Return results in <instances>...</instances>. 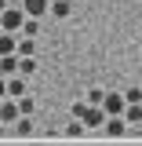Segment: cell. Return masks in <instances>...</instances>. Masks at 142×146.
<instances>
[{
	"instance_id": "1",
	"label": "cell",
	"mask_w": 142,
	"mask_h": 146,
	"mask_svg": "<svg viewBox=\"0 0 142 146\" xmlns=\"http://www.w3.org/2000/svg\"><path fill=\"white\" fill-rule=\"evenodd\" d=\"M69 113H73V117H80L88 128H106V121H109L106 106H91L88 99H84V102H73V106H69Z\"/></svg>"
},
{
	"instance_id": "2",
	"label": "cell",
	"mask_w": 142,
	"mask_h": 146,
	"mask_svg": "<svg viewBox=\"0 0 142 146\" xmlns=\"http://www.w3.org/2000/svg\"><path fill=\"white\" fill-rule=\"evenodd\" d=\"M18 117H22L18 99H11V95H7V99H0V121H4V124H15Z\"/></svg>"
},
{
	"instance_id": "3",
	"label": "cell",
	"mask_w": 142,
	"mask_h": 146,
	"mask_svg": "<svg viewBox=\"0 0 142 146\" xmlns=\"http://www.w3.org/2000/svg\"><path fill=\"white\" fill-rule=\"evenodd\" d=\"M7 95H11V99H22V95H29V77H22V73L7 77Z\"/></svg>"
},
{
	"instance_id": "4",
	"label": "cell",
	"mask_w": 142,
	"mask_h": 146,
	"mask_svg": "<svg viewBox=\"0 0 142 146\" xmlns=\"http://www.w3.org/2000/svg\"><path fill=\"white\" fill-rule=\"evenodd\" d=\"M106 113L113 117V113H124V106H127V99H124V91H106Z\"/></svg>"
},
{
	"instance_id": "5",
	"label": "cell",
	"mask_w": 142,
	"mask_h": 146,
	"mask_svg": "<svg viewBox=\"0 0 142 146\" xmlns=\"http://www.w3.org/2000/svg\"><path fill=\"white\" fill-rule=\"evenodd\" d=\"M22 7H26V15H33V18L51 15V0H22Z\"/></svg>"
},
{
	"instance_id": "6",
	"label": "cell",
	"mask_w": 142,
	"mask_h": 146,
	"mask_svg": "<svg viewBox=\"0 0 142 146\" xmlns=\"http://www.w3.org/2000/svg\"><path fill=\"white\" fill-rule=\"evenodd\" d=\"M124 131H127V117H124V113H113V117L106 121V135H113V139H120Z\"/></svg>"
},
{
	"instance_id": "7",
	"label": "cell",
	"mask_w": 142,
	"mask_h": 146,
	"mask_svg": "<svg viewBox=\"0 0 142 146\" xmlns=\"http://www.w3.org/2000/svg\"><path fill=\"white\" fill-rule=\"evenodd\" d=\"M0 55H18V33H11V29L0 33Z\"/></svg>"
},
{
	"instance_id": "8",
	"label": "cell",
	"mask_w": 142,
	"mask_h": 146,
	"mask_svg": "<svg viewBox=\"0 0 142 146\" xmlns=\"http://www.w3.org/2000/svg\"><path fill=\"white\" fill-rule=\"evenodd\" d=\"M18 66H22V55H0V73L4 77H15Z\"/></svg>"
},
{
	"instance_id": "9",
	"label": "cell",
	"mask_w": 142,
	"mask_h": 146,
	"mask_svg": "<svg viewBox=\"0 0 142 146\" xmlns=\"http://www.w3.org/2000/svg\"><path fill=\"white\" fill-rule=\"evenodd\" d=\"M11 131H15V135H33V131H36V124H33V113H22L15 124H11Z\"/></svg>"
},
{
	"instance_id": "10",
	"label": "cell",
	"mask_w": 142,
	"mask_h": 146,
	"mask_svg": "<svg viewBox=\"0 0 142 146\" xmlns=\"http://www.w3.org/2000/svg\"><path fill=\"white\" fill-rule=\"evenodd\" d=\"M69 11H73L69 0H51V18H69Z\"/></svg>"
},
{
	"instance_id": "11",
	"label": "cell",
	"mask_w": 142,
	"mask_h": 146,
	"mask_svg": "<svg viewBox=\"0 0 142 146\" xmlns=\"http://www.w3.org/2000/svg\"><path fill=\"white\" fill-rule=\"evenodd\" d=\"M22 77H36V55H22V66H18Z\"/></svg>"
},
{
	"instance_id": "12",
	"label": "cell",
	"mask_w": 142,
	"mask_h": 146,
	"mask_svg": "<svg viewBox=\"0 0 142 146\" xmlns=\"http://www.w3.org/2000/svg\"><path fill=\"white\" fill-rule=\"evenodd\" d=\"M124 117H127V124H139V121H142V102H127Z\"/></svg>"
},
{
	"instance_id": "13",
	"label": "cell",
	"mask_w": 142,
	"mask_h": 146,
	"mask_svg": "<svg viewBox=\"0 0 142 146\" xmlns=\"http://www.w3.org/2000/svg\"><path fill=\"white\" fill-rule=\"evenodd\" d=\"M18 55H36V36H18Z\"/></svg>"
},
{
	"instance_id": "14",
	"label": "cell",
	"mask_w": 142,
	"mask_h": 146,
	"mask_svg": "<svg viewBox=\"0 0 142 146\" xmlns=\"http://www.w3.org/2000/svg\"><path fill=\"white\" fill-rule=\"evenodd\" d=\"M84 128H88V124H84L80 117H73L69 124H66V139H77V135H84Z\"/></svg>"
},
{
	"instance_id": "15",
	"label": "cell",
	"mask_w": 142,
	"mask_h": 146,
	"mask_svg": "<svg viewBox=\"0 0 142 146\" xmlns=\"http://www.w3.org/2000/svg\"><path fill=\"white\" fill-rule=\"evenodd\" d=\"M84 99H88L91 106H102V102H106V91H102V88H88V95H84Z\"/></svg>"
},
{
	"instance_id": "16",
	"label": "cell",
	"mask_w": 142,
	"mask_h": 146,
	"mask_svg": "<svg viewBox=\"0 0 142 146\" xmlns=\"http://www.w3.org/2000/svg\"><path fill=\"white\" fill-rule=\"evenodd\" d=\"M36 33H40V18L29 15V18H26V26H22V36H36Z\"/></svg>"
},
{
	"instance_id": "17",
	"label": "cell",
	"mask_w": 142,
	"mask_h": 146,
	"mask_svg": "<svg viewBox=\"0 0 142 146\" xmlns=\"http://www.w3.org/2000/svg\"><path fill=\"white\" fill-rule=\"evenodd\" d=\"M18 106H22V113H36V99H33V95H22Z\"/></svg>"
},
{
	"instance_id": "18",
	"label": "cell",
	"mask_w": 142,
	"mask_h": 146,
	"mask_svg": "<svg viewBox=\"0 0 142 146\" xmlns=\"http://www.w3.org/2000/svg\"><path fill=\"white\" fill-rule=\"evenodd\" d=\"M124 99H127V102H142V88H127Z\"/></svg>"
},
{
	"instance_id": "19",
	"label": "cell",
	"mask_w": 142,
	"mask_h": 146,
	"mask_svg": "<svg viewBox=\"0 0 142 146\" xmlns=\"http://www.w3.org/2000/svg\"><path fill=\"white\" fill-rule=\"evenodd\" d=\"M0 99H7V77L0 73Z\"/></svg>"
},
{
	"instance_id": "20",
	"label": "cell",
	"mask_w": 142,
	"mask_h": 146,
	"mask_svg": "<svg viewBox=\"0 0 142 146\" xmlns=\"http://www.w3.org/2000/svg\"><path fill=\"white\" fill-rule=\"evenodd\" d=\"M7 4H11V0H0V11H4V7H7Z\"/></svg>"
},
{
	"instance_id": "21",
	"label": "cell",
	"mask_w": 142,
	"mask_h": 146,
	"mask_svg": "<svg viewBox=\"0 0 142 146\" xmlns=\"http://www.w3.org/2000/svg\"><path fill=\"white\" fill-rule=\"evenodd\" d=\"M0 33H4V22H0Z\"/></svg>"
},
{
	"instance_id": "22",
	"label": "cell",
	"mask_w": 142,
	"mask_h": 146,
	"mask_svg": "<svg viewBox=\"0 0 142 146\" xmlns=\"http://www.w3.org/2000/svg\"><path fill=\"white\" fill-rule=\"evenodd\" d=\"M11 4H22V0H11Z\"/></svg>"
}]
</instances>
